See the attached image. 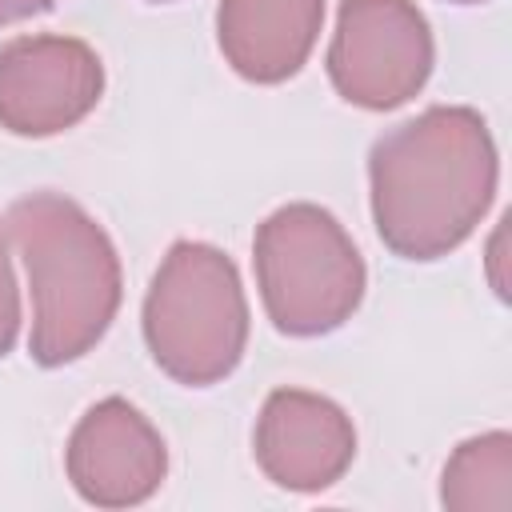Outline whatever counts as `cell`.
<instances>
[{
	"label": "cell",
	"mask_w": 512,
	"mask_h": 512,
	"mask_svg": "<svg viewBox=\"0 0 512 512\" xmlns=\"http://www.w3.org/2000/svg\"><path fill=\"white\" fill-rule=\"evenodd\" d=\"M432 28L412 0H340L328 44L332 88L368 112L408 104L432 76Z\"/></svg>",
	"instance_id": "obj_5"
},
{
	"label": "cell",
	"mask_w": 512,
	"mask_h": 512,
	"mask_svg": "<svg viewBox=\"0 0 512 512\" xmlns=\"http://www.w3.org/2000/svg\"><path fill=\"white\" fill-rule=\"evenodd\" d=\"M64 468L80 500L96 508H136L164 484L168 448L136 404L108 396L76 420Z\"/></svg>",
	"instance_id": "obj_7"
},
{
	"label": "cell",
	"mask_w": 512,
	"mask_h": 512,
	"mask_svg": "<svg viewBox=\"0 0 512 512\" xmlns=\"http://www.w3.org/2000/svg\"><path fill=\"white\" fill-rule=\"evenodd\" d=\"M452 4H484V0H452Z\"/></svg>",
	"instance_id": "obj_13"
},
{
	"label": "cell",
	"mask_w": 512,
	"mask_h": 512,
	"mask_svg": "<svg viewBox=\"0 0 512 512\" xmlns=\"http://www.w3.org/2000/svg\"><path fill=\"white\" fill-rule=\"evenodd\" d=\"M440 500L452 512H508L512 508V436L484 432L464 440L444 464Z\"/></svg>",
	"instance_id": "obj_10"
},
{
	"label": "cell",
	"mask_w": 512,
	"mask_h": 512,
	"mask_svg": "<svg viewBox=\"0 0 512 512\" xmlns=\"http://www.w3.org/2000/svg\"><path fill=\"white\" fill-rule=\"evenodd\" d=\"M52 4L56 0H0V28L4 24H16V20H28V16H40Z\"/></svg>",
	"instance_id": "obj_12"
},
{
	"label": "cell",
	"mask_w": 512,
	"mask_h": 512,
	"mask_svg": "<svg viewBox=\"0 0 512 512\" xmlns=\"http://www.w3.org/2000/svg\"><path fill=\"white\" fill-rule=\"evenodd\" d=\"M144 344L164 376L208 388L236 372L248 348V300L228 252L176 240L144 296Z\"/></svg>",
	"instance_id": "obj_3"
},
{
	"label": "cell",
	"mask_w": 512,
	"mask_h": 512,
	"mask_svg": "<svg viewBox=\"0 0 512 512\" xmlns=\"http://www.w3.org/2000/svg\"><path fill=\"white\" fill-rule=\"evenodd\" d=\"M324 28V0H220L216 40L236 76L284 84L304 68Z\"/></svg>",
	"instance_id": "obj_9"
},
{
	"label": "cell",
	"mask_w": 512,
	"mask_h": 512,
	"mask_svg": "<svg viewBox=\"0 0 512 512\" xmlns=\"http://www.w3.org/2000/svg\"><path fill=\"white\" fill-rule=\"evenodd\" d=\"M496 140L476 108L436 104L388 128L368 152L372 220L400 260H440L492 208Z\"/></svg>",
	"instance_id": "obj_1"
},
{
	"label": "cell",
	"mask_w": 512,
	"mask_h": 512,
	"mask_svg": "<svg viewBox=\"0 0 512 512\" xmlns=\"http://www.w3.org/2000/svg\"><path fill=\"white\" fill-rule=\"evenodd\" d=\"M8 236L32 288L28 352L64 368L92 352L120 308V256L108 232L64 192H28L8 208Z\"/></svg>",
	"instance_id": "obj_2"
},
{
	"label": "cell",
	"mask_w": 512,
	"mask_h": 512,
	"mask_svg": "<svg viewBox=\"0 0 512 512\" xmlns=\"http://www.w3.org/2000/svg\"><path fill=\"white\" fill-rule=\"evenodd\" d=\"M252 452L276 488L320 492L348 472L356 428L336 400L304 388H276L260 408Z\"/></svg>",
	"instance_id": "obj_8"
},
{
	"label": "cell",
	"mask_w": 512,
	"mask_h": 512,
	"mask_svg": "<svg viewBox=\"0 0 512 512\" xmlns=\"http://www.w3.org/2000/svg\"><path fill=\"white\" fill-rule=\"evenodd\" d=\"M256 288L284 336L336 332L364 300V256L344 224L320 204L276 208L252 240Z\"/></svg>",
	"instance_id": "obj_4"
},
{
	"label": "cell",
	"mask_w": 512,
	"mask_h": 512,
	"mask_svg": "<svg viewBox=\"0 0 512 512\" xmlns=\"http://www.w3.org/2000/svg\"><path fill=\"white\" fill-rule=\"evenodd\" d=\"M16 336H20V292H16V276L8 260V236L0 224V360L12 352Z\"/></svg>",
	"instance_id": "obj_11"
},
{
	"label": "cell",
	"mask_w": 512,
	"mask_h": 512,
	"mask_svg": "<svg viewBox=\"0 0 512 512\" xmlns=\"http://www.w3.org/2000/svg\"><path fill=\"white\" fill-rule=\"evenodd\" d=\"M104 96V64L76 36H16L0 48V128L56 136L76 128Z\"/></svg>",
	"instance_id": "obj_6"
}]
</instances>
